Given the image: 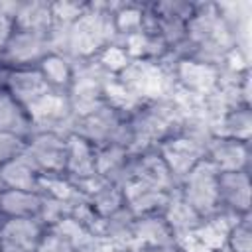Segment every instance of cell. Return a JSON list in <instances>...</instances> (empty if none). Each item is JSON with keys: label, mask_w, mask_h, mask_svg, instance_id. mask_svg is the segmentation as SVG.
I'll return each instance as SVG.
<instances>
[{"label": "cell", "mask_w": 252, "mask_h": 252, "mask_svg": "<svg viewBox=\"0 0 252 252\" xmlns=\"http://www.w3.org/2000/svg\"><path fill=\"white\" fill-rule=\"evenodd\" d=\"M116 39L112 2H87L83 16L67 26L65 55L73 61H87Z\"/></svg>", "instance_id": "cell-1"}, {"label": "cell", "mask_w": 252, "mask_h": 252, "mask_svg": "<svg viewBox=\"0 0 252 252\" xmlns=\"http://www.w3.org/2000/svg\"><path fill=\"white\" fill-rule=\"evenodd\" d=\"M126 118L132 134V152H140L156 148L159 142L175 134L183 124L185 114L169 94L163 98L140 102L126 114Z\"/></svg>", "instance_id": "cell-2"}, {"label": "cell", "mask_w": 252, "mask_h": 252, "mask_svg": "<svg viewBox=\"0 0 252 252\" xmlns=\"http://www.w3.org/2000/svg\"><path fill=\"white\" fill-rule=\"evenodd\" d=\"M69 132L85 138L94 148L118 144L132 150V134L128 126V118L116 106L104 102L85 114L73 116Z\"/></svg>", "instance_id": "cell-3"}, {"label": "cell", "mask_w": 252, "mask_h": 252, "mask_svg": "<svg viewBox=\"0 0 252 252\" xmlns=\"http://www.w3.org/2000/svg\"><path fill=\"white\" fill-rule=\"evenodd\" d=\"M173 55L154 61V59H130V63L116 75V81L140 102L169 96L175 89L171 77Z\"/></svg>", "instance_id": "cell-4"}, {"label": "cell", "mask_w": 252, "mask_h": 252, "mask_svg": "<svg viewBox=\"0 0 252 252\" xmlns=\"http://www.w3.org/2000/svg\"><path fill=\"white\" fill-rule=\"evenodd\" d=\"M177 193L203 217L220 213L219 205V171L209 159H201L179 183Z\"/></svg>", "instance_id": "cell-5"}, {"label": "cell", "mask_w": 252, "mask_h": 252, "mask_svg": "<svg viewBox=\"0 0 252 252\" xmlns=\"http://www.w3.org/2000/svg\"><path fill=\"white\" fill-rule=\"evenodd\" d=\"M171 77L177 91L197 98H207L219 91L220 65L209 63L197 57H189V55H179V57L173 55Z\"/></svg>", "instance_id": "cell-6"}, {"label": "cell", "mask_w": 252, "mask_h": 252, "mask_svg": "<svg viewBox=\"0 0 252 252\" xmlns=\"http://www.w3.org/2000/svg\"><path fill=\"white\" fill-rule=\"evenodd\" d=\"M24 154L32 159L41 177L65 175L67 134L53 130H35L26 138Z\"/></svg>", "instance_id": "cell-7"}, {"label": "cell", "mask_w": 252, "mask_h": 252, "mask_svg": "<svg viewBox=\"0 0 252 252\" xmlns=\"http://www.w3.org/2000/svg\"><path fill=\"white\" fill-rule=\"evenodd\" d=\"M47 53H51L49 35L16 28L12 37L0 51V57L8 69H24L37 67Z\"/></svg>", "instance_id": "cell-8"}, {"label": "cell", "mask_w": 252, "mask_h": 252, "mask_svg": "<svg viewBox=\"0 0 252 252\" xmlns=\"http://www.w3.org/2000/svg\"><path fill=\"white\" fill-rule=\"evenodd\" d=\"M130 179L144 183L148 187L159 189V191H167V193L177 189V181L173 179L167 163L163 161V158L159 156L156 148H148V150H140L132 154Z\"/></svg>", "instance_id": "cell-9"}, {"label": "cell", "mask_w": 252, "mask_h": 252, "mask_svg": "<svg viewBox=\"0 0 252 252\" xmlns=\"http://www.w3.org/2000/svg\"><path fill=\"white\" fill-rule=\"evenodd\" d=\"M28 112H30V118L33 124V132L35 130H53V132L69 134V128L73 122V110H71L67 93L51 91L37 104H33Z\"/></svg>", "instance_id": "cell-10"}, {"label": "cell", "mask_w": 252, "mask_h": 252, "mask_svg": "<svg viewBox=\"0 0 252 252\" xmlns=\"http://www.w3.org/2000/svg\"><path fill=\"white\" fill-rule=\"evenodd\" d=\"M205 159H209L219 173L250 171L252 148H250V142H238L230 138L213 136V140L207 146Z\"/></svg>", "instance_id": "cell-11"}, {"label": "cell", "mask_w": 252, "mask_h": 252, "mask_svg": "<svg viewBox=\"0 0 252 252\" xmlns=\"http://www.w3.org/2000/svg\"><path fill=\"white\" fill-rule=\"evenodd\" d=\"M4 91H8L26 110H30L53 89L41 77L37 67H24V69H8Z\"/></svg>", "instance_id": "cell-12"}, {"label": "cell", "mask_w": 252, "mask_h": 252, "mask_svg": "<svg viewBox=\"0 0 252 252\" xmlns=\"http://www.w3.org/2000/svg\"><path fill=\"white\" fill-rule=\"evenodd\" d=\"M250 171L219 173V205L222 213L232 217L250 215Z\"/></svg>", "instance_id": "cell-13"}, {"label": "cell", "mask_w": 252, "mask_h": 252, "mask_svg": "<svg viewBox=\"0 0 252 252\" xmlns=\"http://www.w3.org/2000/svg\"><path fill=\"white\" fill-rule=\"evenodd\" d=\"M45 230L39 219H2L0 248L16 252H35V246Z\"/></svg>", "instance_id": "cell-14"}, {"label": "cell", "mask_w": 252, "mask_h": 252, "mask_svg": "<svg viewBox=\"0 0 252 252\" xmlns=\"http://www.w3.org/2000/svg\"><path fill=\"white\" fill-rule=\"evenodd\" d=\"M75 183V181H73ZM79 187V191L85 195V199L89 201V205L93 207V211L100 217L106 219L110 215H114L116 211H120L124 207V195H122V187L106 181L100 175L89 177L85 181L75 183Z\"/></svg>", "instance_id": "cell-15"}, {"label": "cell", "mask_w": 252, "mask_h": 252, "mask_svg": "<svg viewBox=\"0 0 252 252\" xmlns=\"http://www.w3.org/2000/svg\"><path fill=\"white\" fill-rule=\"evenodd\" d=\"M175 244V236L167 226L161 213L158 215H142L134 217L132 222V250H146V248H159Z\"/></svg>", "instance_id": "cell-16"}, {"label": "cell", "mask_w": 252, "mask_h": 252, "mask_svg": "<svg viewBox=\"0 0 252 252\" xmlns=\"http://www.w3.org/2000/svg\"><path fill=\"white\" fill-rule=\"evenodd\" d=\"M94 175H96V148L85 138L69 132L67 134L65 177L79 183Z\"/></svg>", "instance_id": "cell-17"}, {"label": "cell", "mask_w": 252, "mask_h": 252, "mask_svg": "<svg viewBox=\"0 0 252 252\" xmlns=\"http://www.w3.org/2000/svg\"><path fill=\"white\" fill-rule=\"evenodd\" d=\"M173 193V191H171ZM171 193L167 191H159L154 187H148L144 183H138L134 179L126 181L122 185V195H124V207L134 215V217H142V215H158L163 213Z\"/></svg>", "instance_id": "cell-18"}, {"label": "cell", "mask_w": 252, "mask_h": 252, "mask_svg": "<svg viewBox=\"0 0 252 252\" xmlns=\"http://www.w3.org/2000/svg\"><path fill=\"white\" fill-rule=\"evenodd\" d=\"M132 154V150L118 144L96 148V175L122 187L130 179Z\"/></svg>", "instance_id": "cell-19"}, {"label": "cell", "mask_w": 252, "mask_h": 252, "mask_svg": "<svg viewBox=\"0 0 252 252\" xmlns=\"http://www.w3.org/2000/svg\"><path fill=\"white\" fill-rule=\"evenodd\" d=\"M213 136L230 138L238 142L252 140V108L246 104H236L224 108L213 122Z\"/></svg>", "instance_id": "cell-20"}, {"label": "cell", "mask_w": 252, "mask_h": 252, "mask_svg": "<svg viewBox=\"0 0 252 252\" xmlns=\"http://www.w3.org/2000/svg\"><path fill=\"white\" fill-rule=\"evenodd\" d=\"M161 215H163L167 226L171 228V232L175 236V242L181 240V238L193 236V232L203 222V217L177 193V189L171 193V197H169Z\"/></svg>", "instance_id": "cell-21"}, {"label": "cell", "mask_w": 252, "mask_h": 252, "mask_svg": "<svg viewBox=\"0 0 252 252\" xmlns=\"http://www.w3.org/2000/svg\"><path fill=\"white\" fill-rule=\"evenodd\" d=\"M43 195L39 191L2 189L0 191V220L2 219H39Z\"/></svg>", "instance_id": "cell-22"}, {"label": "cell", "mask_w": 252, "mask_h": 252, "mask_svg": "<svg viewBox=\"0 0 252 252\" xmlns=\"http://www.w3.org/2000/svg\"><path fill=\"white\" fill-rule=\"evenodd\" d=\"M0 181L4 189H20V191H39L41 173L35 169L32 159L22 152L18 158L10 159L0 167Z\"/></svg>", "instance_id": "cell-23"}, {"label": "cell", "mask_w": 252, "mask_h": 252, "mask_svg": "<svg viewBox=\"0 0 252 252\" xmlns=\"http://www.w3.org/2000/svg\"><path fill=\"white\" fill-rule=\"evenodd\" d=\"M55 26L51 2L45 0H18L16 10V28L35 33L49 35Z\"/></svg>", "instance_id": "cell-24"}, {"label": "cell", "mask_w": 252, "mask_h": 252, "mask_svg": "<svg viewBox=\"0 0 252 252\" xmlns=\"http://www.w3.org/2000/svg\"><path fill=\"white\" fill-rule=\"evenodd\" d=\"M0 132L28 138L33 132L30 112L4 89H0Z\"/></svg>", "instance_id": "cell-25"}, {"label": "cell", "mask_w": 252, "mask_h": 252, "mask_svg": "<svg viewBox=\"0 0 252 252\" xmlns=\"http://www.w3.org/2000/svg\"><path fill=\"white\" fill-rule=\"evenodd\" d=\"M37 69L53 91H59V93L69 91L73 83V75H75V61L71 57L51 51L41 59Z\"/></svg>", "instance_id": "cell-26"}, {"label": "cell", "mask_w": 252, "mask_h": 252, "mask_svg": "<svg viewBox=\"0 0 252 252\" xmlns=\"http://www.w3.org/2000/svg\"><path fill=\"white\" fill-rule=\"evenodd\" d=\"M148 4L142 2H112V20L118 39L138 33L146 28Z\"/></svg>", "instance_id": "cell-27"}, {"label": "cell", "mask_w": 252, "mask_h": 252, "mask_svg": "<svg viewBox=\"0 0 252 252\" xmlns=\"http://www.w3.org/2000/svg\"><path fill=\"white\" fill-rule=\"evenodd\" d=\"M226 252H252V220L250 215L236 217L224 238Z\"/></svg>", "instance_id": "cell-28"}, {"label": "cell", "mask_w": 252, "mask_h": 252, "mask_svg": "<svg viewBox=\"0 0 252 252\" xmlns=\"http://www.w3.org/2000/svg\"><path fill=\"white\" fill-rule=\"evenodd\" d=\"M106 73H110L112 77H116L128 63H130V57H128V53H126V49L118 43V41H112V43H108L104 49H100L98 51V55L96 57H93Z\"/></svg>", "instance_id": "cell-29"}, {"label": "cell", "mask_w": 252, "mask_h": 252, "mask_svg": "<svg viewBox=\"0 0 252 252\" xmlns=\"http://www.w3.org/2000/svg\"><path fill=\"white\" fill-rule=\"evenodd\" d=\"M73 248H75V244L63 232H59L53 226H45V230L35 246V252H73Z\"/></svg>", "instance_id": "cell-30"}, {"label": "cell", "mask_w": 252, "mask_h": 252, "mask_svg": "<svg viewBox=\"0 0 252 252\" xmlns=\"http://www.w3.org/2000/svg\"><path fill=\"white\" fill-rule=\"evenodd\" d=\"M51 10H53V20L55 26H71L75 20H79L83 16V12L87 10V2H69V0H59V2H51Z\"/></svg>", "instance_id": "cell-31"}, {"label": "cell", "mask_w": 252, "mask_h": 252, "mask_svg": "<svg viewBox=\"0 0 252 252\" xmlns=\"http://www.w3.org/2000/svg\"><path fill=\"white\" fill-rule=\"evenodd\" d=\"M16 10L18 0H0V51L16 30Z\"/></svg>", "instance_id": "cell-32"}, {"label": "cell", "mask_w": 252, "mask_h": 252, "mask_svg": "<svg viewBox=\"0 0 252 252\" xmlns=\"http://www.w3.org/2000/svg\"><path fill=\"white\" fill-rule=\"evenodd\" d=\"M26 148V140L14 134H6L0 132V167L4 163H8L10 159L18 158Z\"/></svg>", "instance_id": "cell-33"}, {"label": "cell", "mask_w": 252, "mask_h": 252, "mask_svg": "<svg viewBox=\"0 0 252 252\" xmlns=\"http://www.w3.org/2000/svg\"><path fill=\"white\" fill-rule=\"evenodd\" d=\"M179 246V252H213L211 248H207L205 244H201L195 236H187V238H181L175 242Z\"/></svg>", "instance_id": "cell-34"}, {"label": "cell", "mask_w": 252, "mask_h": 252, "mask_svg": "<svg viewBox=\"0 0 252 252\" xmlns=\"http://www.w3.org/2000/svg\"><path fill=\"white\" fill-rule=\"evenodd\" d=\"M138 252H179L177 244H169V246H159V248H146V250H138Z\"/></svg>", "instance_id": "cell-35"}, {"label": "cell", "mask_w": 252, "mask_h": 252, "mask_svg": "<svg viewBox=\"0 0 252 252\" xmlns=\"http://www.w3.org/2000/svg\"><path fill=\"white\" fill-rule=\"evenodd\" d=\"M6 75H8V67L4 65L2 57H0V89H4V83H6Z\"/></svg>", "instance_id": "cell-36"}, {"label": "cell", "mask_w": 252, "mask_h": 252, "mask_svg": "<svg viewBox=\"0 0 252 252\" xmlns=\"http://www.w3.org/2000/svg\"><path fill=\"white\" fill-rule=\"evenodd\" d=\"M108 252H136V250H132V248H110Z\"/></svg>", "instance_id": "cell-37"}, {"label": "cell", "mask_w": 252, "mask_h": 252, "mask_svg": "<svg viewBox=\"0 0 252 252\" xmlns=\"http://www.w3.org/2000/svg\"><path fill=\"white\" fill-rule=\"evenodd\" d=\"M2 189H4V185H2V181H0V191H2Z\"/></svg>", "instance_id": "cell-38"}]
</instances>
